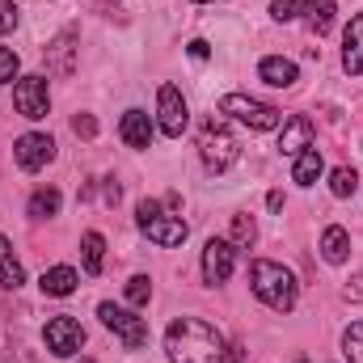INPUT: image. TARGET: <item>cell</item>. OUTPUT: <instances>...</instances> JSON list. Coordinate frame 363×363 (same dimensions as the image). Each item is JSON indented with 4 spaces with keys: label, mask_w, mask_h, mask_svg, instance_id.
Listing matches in <instances>:
<instances>
[{
    "label": "cell",
    "mask_w": 363,
    "mask_h": 363,
    "mask_svg": "<svg viewBox=\"0 0 363 363\" xmlns=\"http://www.w3.org/2000/svg\"><path fill=\"white\" fill-rule=\"evenodd\" d=\"M165 351H169V363H224V334L199 317H178L165 334Z\"/></svg>",
    "instance_id": "6da1fadb"
},
{
    "label": "cell",
    "mask_w": 363,
    "mask_h": 363,
    "mask_svg": "<svg viewBox=\"0 0 363 363\" xmlns=\"http://www.w3.org/2000/svg\"><path fill=\"white\" fill-rule=\"evenodd\" d=\"M250 287H254V296L267 308H274V313H291L296 308V296H300L296 274L287 271V267H279V262H267V258H258L250 267Z\"/></svg>",
    "instance_id": "7a4b0ae2"
},
{
    "label": "cell",
    "mask_w": 363,
    "mask_h": 363,
    "mask_svg": "<svg viewBox=\"0 0 363 363\" xmlns=\"http://www.w3.org/2000/svg\"><path fill=\"white\" fill-rule=\"evenodd\" d=\"M220 110L233 114V118H241V123L254 127V131H274V127H283V114H279L274 106H267V101L250 97V93H228V97H220Z\"/></svg>",
    "instance_id": "3957f363"
},
{
    "label": "cell",
    "mask_w": 363,
    "mask_h": 363,
    "mask_svg": "<svg viewBox=\"0 0 363 363\" xmlns=\"http://www.w3.org/2000/svg\"><path fill=\"white\" fill-rule=\"evenodd\" d=\"M199 152H203V165L211 169V174H224L233 161H237V140H233V131L224 127V123H207L203 131H199Z\"/></svg>",
    "instance_id": "277c9868"
},
{
    "label": "cell",
    "mask_w": 363,
    "mask_h": 363,
    "mask_svg": "<svg viewBox=\"0 0 363 363\" xmlns=\"http://www.w3.org/2000/svg\"><path fill=\"white\" fill-rule=\"evenodd\" d=\"M135 216H140V228L148 233V241H157V245H165V250H169V245H182V241L190 237L186 220L165 216V211H161V203H148V199H144Z\"/></svg>",
    "instance_id": "5b68a950"
},
{
    "label": "cell",
    "mask_w": 363,
    "mask_h": 363,
    "mask_svg": "<svg viewBox=\"0 0 363 363\" xmlns=\"http://www.w3.org/2000/svg\"><path fill=\"white\" fill-rule=\"evenodd\" d=\"M97 317H101L106 330H114V334L123 338L127 351H140V347L148 342V325H144V317H135V313H127V308H118V304H110V300L97 308Z\"/></svg>",
    "instance_id": "8992f818"
},
{
    "label": "cell",
    "mask_w": 363,
    "mask_h": 363,
    "mask_svg": "<svg viewBox=\"0 0 363 363\" xmlns=\"http://www.w3.org/2000/svg\"><path fill=\"white\" fill-rule=\"evenodd\" d=\"M43 338H47V351L60 355V359H68V355H77L85 347V330H81L77 317H51L47 330H43Z\"/></svg>",
    "instance_id": "52a82bcc"
},
{
    "label": "cell",
    "mask_w": 363,
    "mask_h": 363,
    "mask_svg": "<svg viewBox=\"0 0 363 363\" xmlns=\"http://www.w3.org/2000/svg\"><path fill=\"white\" fill-rule=\"evenodd\" d=\"M13 106L21 118H47L51 93H47V77H21L13 85Z\"/></svg>",
    "instance_id": "ba28073f"
},
{
    "label": "cell",
    "mask_w": 363,
    "mask_h": 363,
    "mask_svg": "<svg viewBox=\"0 0 363 363\" xmlns=\"http://www.w3.org/2000/svg\"><path fill=\"white\" fill-rule=\"evenodd\" d=\"M157 123H161V131H165L169 140H178L182 131H186L190 110H186V97H182V89H174V85H161V93H157Z\"/></svg>",
    "instance_id": "9c48e42d"
},
{
    "label": "cell",
    "mask_w": 363,
    "mask_h": 363,
    "mask_svg": "<svg viewBox=\"0 0 363 363\" xmlns=\"http://www.w3.org/2000/svg\"><path fill=\"white\" fill-rule=\"evenodd\" d=\"M13 157H17V165H21L26 174H34V169H43V165L55 157V140L43 135V131H30V135H21V140L13 144Z\"/></svg>",
    "instance_id": "30bf717a"
},
{
    "label": "cell",
    "mask_w": 363,
    "mask_h": 363,
    "mask_svg": "<svg viewBox=\"0 0 363 363\" xmlns=\"http://www.w3.org/2000/svg\"><path fill=\"white\" fill-rule=\"evenodd\" d=\"M237 267V250H233V241H207L203 245V279L216 287V283H228V274Z\"/></svg>",
    "instance_id": "8fae6325"
},
{
    "label": "cell",
    "mask_w": 363,
    "mask_h": 363,
    "mask_svg": "<svg viewBox=\"0 0 363 363\" xmlns=\"http://www.w3.org/2000/svg\"><path fill=\"white\" fill-rule=\"evenodd\" d=\"M304 148H313V123H308L304 114H296V118H283V127H279V152L296 161Z\"/></svg>",
    "instance_id": "7c38bea8"
},
{
    "label": "cell",
    "mask_w": 363,
    "mask_h": 363,
    "mask_svg": "<svg viewBox=\"0 0 363 363\" xmlns=\"http://www.w3.org/2000/svg\"><path fill=\"white\" fill-rule=\"evenodd\" d=\"M118 135H123L127 148H148L152 144V118L144 110H127L123 123H118Z\"/></svg>",
    "instance_id": "4fadbf2b"
},
{
    "label": "cell",
    "mask_w": 363,
    "mask_h": 363,
    "mask_svg": "<svg viewBox=\"0 0 363 363\" xmlns=\"http://www.w3.org/2000/svg\"><path fill=\"white\" fill-rule=\"evenodd\" d=\"M342 68L351 77H363V13L351 17L347 26V38H342Z\"/></svg>",
    "instance_id": "5bb4252c"
},
{
    "label": "cell",
    "mask_w": 363,
    "mask_h": 363,
    "mask_svg": "<svg viewBox=\"0 0 363 363\" xmlns=\"http://www.w3.org/2000/svg\"><path fill=\"white\" fill-rule=\"evenodd\" d=\"M258 77L274 85V89H291L296 81H300V68L291 64V60H283V55H267L262 64H258Z\"/></svg>",
    "instance_id": "9a60e30c"
},
{
    "label": "cell",
    "mask_w": 363,
    "mask_h": 363,
    "mask_svg": "<svg viewBox=\"0 0 363 363\" xmlns=\"http://www.w3.org/2000/svg\"><path fill=\"white\" fill-rule=\"evenodd\" d=\"M321 258H325L330 267H342V262L351 258V237H347V228L330 224V228L321 233Z\"/></svg>",
    "instance_id": "2e32d148"
},
{
    "label": "cell",
    "mask_w": 363,
    "mask_h": 363,
    "mask_svg": "<svg viewBox=\"0 0 363 363\" xmlns=\"http://www.w3.org/2000/svg\"><path fill=\"white\" fill-rule=\"evenodd\" d=\"M77 283H81V274L72 271V267H51V271L43 274V283H38V287H43L47 296H72V291H77Z\"/></svg>",
    "instance_id": "e0dca14e"
},
{
    "label": "cell",
    "mask_w": 363,
    "mask_h": 363,
    "mask_svg": "<svg viewBox=\"0 0 363 363\" xmlns=\"http://www.w3.org/2000/svg\"><path fill=\"white\" fill-rule=\"evenodd\" d=\"M321 169H325L321 152H317V148H304V152L296 157V165H291V182H300V186H313V182L321 178Z\"/></svg>",
    "instance_id": "ac0fdd59"
},
{
    "label": "cell",
    "mask_w": 363,
    "mask_h": 363,
    "mask_svg": "<svg viewBox=\"0 0 363 363\" xmlns=\"http://www.w3.org/2000/svg\"><path fill=\"white\" fill-rule=\"evenodd\" d=\"M21 283H26V271L13 258V245L0 237V287H21Z\"/></svg>",
    "instance_id": "d6986e66"
},
{
    "label": "cell",
    "mask_w": 363,
    "mask_h": 363,
    "mask_svg": "<svg viewBox=\"0 0 363 363\" xmlns=\"http://www.w3.org/2000/svg\"><path fill=\"white\" fill-rule=\"evenodd\" d=\"M81 258H85V274H101V258H106V237L101 233L81 237Z\"/></svg>",
    "instance_id": "ffe728a7"
},
{
    "label": "cell",
    "mask_w": 363,
    "mask_h": 363,
    "mask_svg": "<svg viewBox=\"0 0 363 363\" xmlns=\"http://www.w3.org/2000/svg\"><path fill=\"white\" fill-rule=\"evenodd\" d=\"M55 211H60V190H51V186H47V190H34L30 216H34V220H51Z\"/></svg>",
    "instance_id": "44dd1931"
},
{
    "label": "cell",
    "mask_w": 363,
    "mask_h": 363,
    "mask_svg": "<svg viewBox=\"0 0 363 363\" xmlns=\"http://www.w3.org/2000/svg\"><path fill=\"white\" fill-rule=\"evenodd\" d=\"M254 237H258V228H254V220L250 216H233V250H250L254 245Z\"/></svg>",
    "instance_id": "7402d4cb"
},
{
    "label": "cell",
    "mask_w": 363,
    "mask_h": 363,
    "mask_svg": "<svg viewBox=\"0 0 363 363\" xmlns=\"http://www.w3.org/2000/svg\"><path fill=\"white\" fill-rule=\"evenodd\" d=\"M308 21H313L317 34H330V26H334V0H317V4H308Z\"/></svg>",
    "instance_id": "603a6c76"
},
{
    "label": "cell",
    "mask_w": 363,
    "mask_h": 363,
    "mask_svg": "<svg viewBox=\"0 0 363 363\" xmlns=\"http://www.w3.org/2000/svg\"><path fill=\"white\" fill-rule=\"evenodd\" d=\"M355 186H359V174H355L351 165H342V169H334V174H330V190H334L338 199L355 194Z\"/></svg>",
    "instance_id": "cb8c5ba5"
},
{
    "label": "cell",
    "mask_w": 363,
    "mask_h": 363,
    "mask_svg": "<svg viewBox=\"0 0 363 363\" xmlns=\"http://www.w3.org/2000/svg\"><path fill=\"white\" fill-rule=\"evenodd\" d=\"M342 351L351 363H363V321H355L347 334H342Z\"/></svg>",
    "instance_id": "d4e9b609"
},
{
    "label": "cell",
    "mask_w": 363,
    "mask_h": 363,
    "mask_svg": "<svg viewBox=\"0 0 363 363\" xmlns=\"http://www.w3.org/2000/svg\"><path fill=\"white\" fill-rule=\"evenodd\" d=\"M72 38H77V34H72V30H64V34L47 47V51L55 55V72H68V68H72V64H68V47H72Z\"/></svg>",
    "instance_id": "484cf974"
},
{
    "label": "cell",
    "mask_w": 363,
    "mask_h": 363,
    "mask_svg": "<svg viewBox=\"0 0 363 363\" xmlns=\"http://www.w3.org/2000/svg\"><path fill=\"white\" fill-rule=\"evenodd\" d=\"M148 296H152V283H148L144 274H135V279L127 283V300H131V304H148Z\"/></svg>",
    "instance_id": "4316f807"
},
{
    "label": "cell",
    "mask_w": 363,
    "mask_h": 363,
    "mask_svg": "<svg viewBox=\"0 0 363 363\" xmlns=\"http://www.w3.org/2000/svg\"><path fill=\"white\" fill-rule=\"evenodd\" d=\"M17 77V51L13 47H0V85H9Z\"/></svg>",
    "instance_id": "83f0119b"
},
{
    "label": "cell",
    "mask_w": 363,
    "mask_h": 363,
    "mask_svg": "<svg viewBox=\"0 0 363 363\" xmlns=\"http://www.w3.org/2000/svg\"><path fill=\"white\" fill-rule=\"evenodd\" d=\"M308 0H274L271 13L279 17V21H291V17H300V9H304Z\"/></svg>",
    "instance_id": "f1b7e54d"
},
{
    "label": "cell",
    "mask_w": 363,
    "mask_h": 363,
    "mask_svg": "<svg viewBox=\"0 0 363 363\" xmlns=\"http://www.w3.org/2000/svg\"><path fill=\"white\" fill-rule=\"evenodd\" d=\"M17 26V4L13 0H0V34H9Z\"/></svg>",
    "instance_id": "f546056e"
},
{
    "label": "cell",
    "mask_w": 363,
    "mask_h": 363,
    "mask_svg": "<svg viewBox=\"0 0 363 363\" xmlns=\"http://www.w3.org/2000/svg\"><path fill=\"white\" fill-rule=\"evenodd\" d=\"M72 131L85 135V140H93V135H97V123H93L89 114H77V118H72Z\"/></svg>",
    "instance_id": "4dcf8cb0"
},
{
    "label": "cell",
    "mask_w": 363,
    "mask_h": 363,
    "mask_svg": "<svg viewBox=\"0 0 363 363\" xmlns=\"http://www.w3.org/2000/svg\"><path fill=\"white\" fill-rule=\"evenodd\" d=\"M190 55H194V60H207V55H211V47H207L203 38H194V43H190Z\"/></svg>",
    "instance_id": "1f68e13d"
},
{
    "label": "cell",
    "mask_w": 363,
    "mask_h": 363,
    "mask_svg": "<svg viewBox=\"0 0 363 363\" xmlns=\"http://www.w3.org/2000/svg\"><path fill=\"white\" fill-rule=\"evenodd\" d=\"M347 296H351V300H363V274L355 279V287H347Z\"/></svg>",
    "instance_id": "d6a6232c"
},
{
    "label": "cell",
    "mask_w": 363,
    "mask_h": 363,
    "mask_svg": "<svg viewBox=\"0 0 363 363\" xmlns=\"http://www.w3.org/2000/svg\"><path fill=\"white\" fill-rule=\"evenodd\" d=\"M267 207H271V211H279V207H283V194H279V190H274V194H267Z\"/></svg>",
    "instance_id": "836d02e7"
},
{
    "label": "cell",
    "mask_w": 363,
    "mask_h": 363,
    "mask_svg": "<svg viewBox=\"0 0 363 363\" xmlns=\"http://www.w3.org/2000/svg\"><path fill=\"white\" fill-rule=\"evenodd\" d=\"M194 4H207V0H194Z\"/></svg>",
    "instance_id": "e575fe53"
}]
</instances>
